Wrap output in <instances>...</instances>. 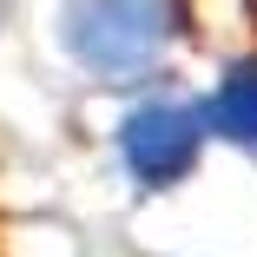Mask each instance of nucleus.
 <instances>
[{"mask_svg":"<svg viewBox=\"0 0 257 257\" xmlns=\"http://www.w3.org/2000/svg\"><path fill=\"white\" fill-rule=\"evenodd\" d=\"M178 33L165 0H66L60 40L92 79H139L159 66L165 40Z\"/></svg>","mask_w":257,"mask_h":257,"instance_id":"obj_1","label":"nucleus"},{"mask_svg":"<svg viewBox=\"0 0 257 257\" xmlns=\"http://www.w3.org/2000/svg\"><path fill=\"white\" fill-rule=\"evenodd\" d=\"M204 145V112H191L185 99H145V106L119 125V159L145 191H165L198 165Z\"/></svg>","mask_w":257,"mask_h":257,"instance_id":"obj_2","label":"nucleus"},{"mask_svg":"<svg viewBox=\"0 0 257 257\" xmlns=\"http://www.w3.org/2000/svg\"><path fill=\"white\" fill-rule=\"evenodd\" d=\"M178 33L198 46V53L231 60H257V0H165Z\"/></svg>","mask_w":257,"mask_h":257,"instance_id":"obj_3","label":"nucleus"},{"mask_svg":"<svg viewBox=\"0 0 257 257\" xmlns=\"http://www.w3.org/2000/svg\"><path fill=\"white\" fill-rule=\"evenodd\" d=\"M204 125H211L218 139L257 152V60H231L218 92H211V106H204Z\"/></svg>","mask_w":257,"mask_h":257,"instance_id":"obj_4","label":"nucleus"}]
</instances>
